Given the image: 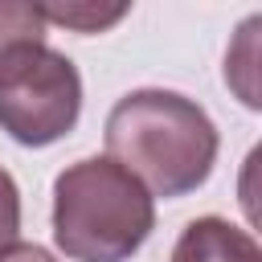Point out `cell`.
<instances>
[{
    "label": "cell",
    "instance_id": "8",
    "mask_svg": "<svg viewBox=\"0 0 262 262\" xmlns=\"http://www.w3.org/2000/svg\"><path fill=\"white\" fill-rule=\"evenodd\" d=\"M20 233V188L16 180L0 168V250L12 246Z\"/></svg>",
    "mask_w": 262,
    "mask_h": 262
},
{
    "label": "cell",
    "instance_id": "7",
    "mask_svg": "<svg viewBox=\"0 0 262 262\" xmlns=\"http://www.w3.org/2000/svg\"><path fill=\"white\" fill-rule=\"evenodd\" d=\"M37 41H45L41 8L25 0H0V57L12 53L16 45H37Z\"/></svg>",
    "mask_w": 262,
    "mask_h": 262
},
{
    "label": "cell",
    "instance_id": "9",
    "mask_svg": "<svg viewBox=\"0 0 262 262\" xmlns=\"http://www.w3.org/2000/svg\"><path fill=\"white\" fill-rule=\"evenodd\" d=\"M0 262H57V258L37 242H12L0 250Z\"/></svg>",
    "mask_w": 262,
    "mask_h": 262
},
{
    "label": "cell",
    "instance_id": "1",
    "mask_svg": "<svg viewBox=\"0 0 262 262\" xmlns=\"http://www.w3.org/2000/svg\"><path fill=\"white\" fill-rule=\"evenodd\" d=\"M106 156L151 196L196 192L217 164V127L209 111L176 90L143 86L123 94L102 127Z\"/></svg>",
    "mask_w": 262,
    "mask_h": 262
},
{
    "label": "cell",
    "instance_id": "6",
    "mask_svg": "<svg viewBox=\"0 0 262 262\" xmlns=\"http://www.w3.org/2000/svg\"><path fill=\"white\" fill-rule=\"evenodd\" d=\"M37 8L45 25H61L74 33H102L131 12V4H94V0H66V4H37Z\"/></svg>",
    "mask_w": 262,
    "mask_h": 262
},
{
    "label": "cell",
    "instance_id": "5",
    "mask_svg": "<svg viewBox=\"0 0 262 262\" xmlns=\"http://www.w3.org/2000/svg\"><path fill=\"white\" fill-rule=\"evenodd\" d=\"M258 29H262V16H250L242 29H237V45L225 53V82L242 94V102L246 106H262V98H258V82H254V66H258Z\"/></svg>",
    "mask_w": 262,
    "mask_h": 262
},
{
    "label": "cell",
    "instance_id": "4",
    "mask_svg": "<svg viewBox=\"0 0 262 262\" xmlns=\"http://www.w3.org/2000/svg\"><path fill=\"white\" fill-rule=\"evenodd\" d=\"M168 262H262V246L225 217H196L180 229Z\"/></svg>",
    "mask_w": 262,
    "mask_h": 262
},
{
    "label": "cell",
    "instance_id": "2",
    "mask_svg": "<svg viewBox=\"0 0 262 262\" xmlns=\"http://www.w3.org/2000/svg\"><path fill=\"white\" fill-rule=\"evenodd\" d=\"M156 229V196L111 156H86L53 180V242L70 262H127Z\"/></svg>",
    "mask_w": 262,
    "mask_h": 262
},
{
    "label": "cell",
    "instance_id": "3",
    "mask_svg": "<svg viewBox=\"0 0 262 262\" xmlns=\"http://www.w3.org/2000/svg\"><path fill=\"white\" fill-rule=\"evenodd\" d=\"M78 115L82 74L61 49L37 41L0 57V131H8V139L49 147L78 127Z\"/></svg>",
    "mask_w": 262,
    "mask_h": 262
}]
</instances>
